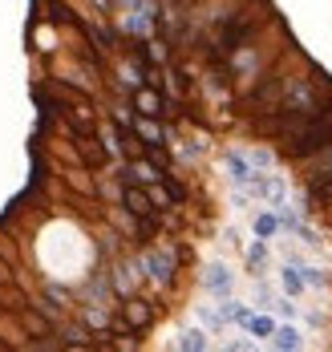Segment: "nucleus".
<instances>
[{"label":"nucleus","mask_w":332,"mask_h":352,"mask_svg":"<svg viewBox=\"0 0 332 352\" xmlns=\"http://www.w3.org/2000/svg\"><path fill=\"white\" fill-rule=\"evenodd\" d=\"M207 283H211V292H215V296H227V292H231V272H227V267H211Z\"/></svg>","instance_id":"39448f33"},{"label":"nucleus","mask_w":332,"mask_h":352,"mask_svg":"<svg viewBox=\"0 0 332 352\" xmlns=\"http://www.w3.org/2000/svg\"><path fill=\"white\" fill-rule=\"evenodd\" d=\"M126 312H130V328L150 324V308H146V304H126Z\"/></svg>","instance_id":"423d86ee"},{"label":"nucleus","mask_w":332,"mask_h":352,"mask_svg":"<svg viewBox=\"0 0 332 352\" xmlns=\"http://www.w3.org/2000/svg\"><path fill=\"white\" fill-rule=\"evenodd\" d=\"M280 280H284V287H288V292H300V287H304V280L296 276V267H284V272H280Z\"/></svg>","instance_id":"0eeeda50"},{"label":"nucleus","mask_w":332,"mask_h":352,"mask_svg":"<svg viewBox=\"0 0 332 352\" xmlns=\"http://www.w3.org/2000/svg\"><path fill=\"white\" fill-rule=\"evenodd\" d=\"M329 146H332V106H324L312 122H304L292 134L288 154H292V158H312V154H320V150H329Z\"/></svg>","instance_id":"f257e3e1"},{"label":"nucleus","mask_w":332,"mask_h":352,"mask_svg":"<svg viewBox=\"0 0 332 352\" xmlns=\"http://www.w3.org/2000/svg\"><path fill=\"white\" fill-rule=\"evenodd\" d=\"M122 203H126V211L138 214V219H150V214H154V199H150L142 186H134V182H126V190H122Z\"/></svg>","instance_id":"f03ea898"},{"label":"nucleus","mask_w":332,"mask_h":352,"mask_svg":"<svg viewBox=\"0 0 332 352\" xmlns=\"http://www.w3.org/2000/svg\"><path fill=\"white\" fill-rule=\"evenodd\" d=\"M134 106H138L142 118H162V113H166V102H162L154 89H138V94H134Z\"/></svg>","instance_id":"20e7f679"},{"label":"nucleus","mask_w":332,"mask_h":352,"mask_svg":"<svg viewBox=\"0 0 332 352\" xmlns=\"http://www.w3.org/2000/svg\"><path fill=\"white\" fill-rule=\"evenodd\" d=\"M276 344H288V349H296L300 340H296V328H280V340Z\"/></svg>","instance_id":"1a4fd4ad"},{"label":"nucleus","mask_w":332,"mask_h":352,"mask_svg":"<svg viewBox=\"0 0 332 352\" xmlns=\"http://www.w3.org/2000/svg\"><path fill=\"white\" fill-rule=\"evenodd\" d=\"M256 231L263 235V239H267V235H276V219H272V214H259V219H256Z\"/></svg>","instance_id":"6e6552de"},{"label":"nucleus","mask_w":332,"mask_h":352,"mask_svg":"<svg viewBox=\"0 0 332 352\" xmlns=\"http://www.w3.org/2000/svg\"><path fill=\"white\" fill-rule=\"evenodd\" d=\"M170 267H175V255H170V251H150L146 255V276L150 280L166 283L170 280Z\"/></svg>","instance_id":"7ed1b4c3"}]
</instances>
